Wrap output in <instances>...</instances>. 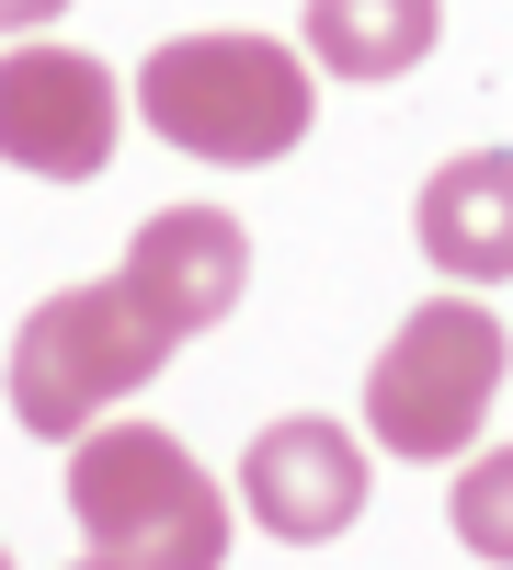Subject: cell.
Instances as JSON below:
<instances>
[{"instance_id": "cell-12", "label": "cell", "mask_w": 513, "mask_h": 570, "mask_svg": "<svg viewBox=\"0 0 513 570\" xmlns=\"http://www.w3.org/2000/svg\"><path fill=\"white\" fill-rule=\"evenodd\" d=\"M80 570H126V559H103V548H91V559H80Z\"/></svg>"}, {"instance_id": "cell-7", "label": "cell", "mask_w": 513, "mask_h": 570, "mask_svg": "<svg viewBox=\"0 0 513 570\" xmlns=\"http://www.w3.org/2000/svg\"><path fill=\"white\" fill-rule=\"evenodd\" d=\"M126 285L149 297V320L171 331H206L240 308V285H251V228L228 217V206H160L149 228L126 240Z\"/></svg>"}, {"instance_id": "cell-10", "label": "cell", "mask_w": 513, "mask_h": 570, "mask_svg": "<svg viewBox=\"0 0 513 570\" xmlns=\"http://www.w3.org/2000/svg\"><path fill=\"white\" fill-rule=\"evenodd\" d=\"M445 513H456V537H468L480 559H502V570H513V445L456 468V502H445Z\"/></svg>"}, {"instance_id": "cell-6", "label": "cell", "mask_w": 513, "mask_h": 570, "mask_svg": "<svg viewBox=\"0 0 513 570\" xmlns=\"http://www.w3.org/2000/svg\"><path fill=\"white\" fill-rule=\"evenodd\" d=\"M240 502H251L263 537L332 548L354 513H365V445L343 434V422H319V411H286V422H263V434H251V456H240Z\"/></svg>"}, {"instance_id": "cell-11", "label": "cell", "mask_w": 513, "mask_h": 570, "mask_svg": "<svg viewBox=\"0 0 513 570\" xmlns=\"http://www.w3.org/2000/svg\"><path fill=\"white\" fill-rule=\"evenodd\" d=\"M58 12H69V0H0V35H46Z\"/></svg>"}, {"instance_id": "cell-2", "label": "cell", "mask_w": 513, "mask_h": 570, "mask_svg": "<svg viewBox=\"0 0 513 570\" xmlns=\"http://www.w3.org/2000/svg\"><path fill=\"white\" fill-rule=\"evenodd\" d=\"M69 513L80 537L126 570H217L228 559V491L206 480L182 434L160 422H103L69 456Z\"/></svg>"}, {"instance_id": "cell-13", "label": "cell", "mask_w": 513, "mask_h": 570, "mask_svg": "<svg viewBox=\"0 0 513 570\" xmlns=\"http://www.w3.org/2000/svg\"><path fill=\"white\" fill-rule=\"evenodd\" d=\"M0 570H12V548H0Z\"/></svg>"}, {"instance_id": "cell-8", "label": "cell", "mask_w": 513, "mask_h": 570, "mask_svg": "<svg viewBox=\"0 0 513 570\" xmlns=\"http://www.w3.org/2000/svg\"><path fill=\"white\" fill-rule=\"evenodd\" d=\"M411 228H423L434 274H456V285H502V274H513V149L445 160V171L423 183V206H411Z\"/></svg>"}, {"instance_id": "cell-5", "label": "cell", "mask_w": 513, "mask_h": 570, "mask_svg": "<svg viewBox=\"0 0 513 570\" xmlns=\"http://www.w3.org/2000/svg\"><path fill=\"white\" fill-rule=\"evenodd\" d=\"M115 126H126V91L103 58H80V46H12L0 58V160L12 171L91 183L115 160Z\"/></svg>"}, {"instance_id": "cell-1", "label": "cell", "mask_w": 513, "mask_h": 570, "mask_svg": "<svg viewBox=\"0 0 513 570\" xmlns=\"http://www.w3.org/2000/svg\"><path fill=\"white\" fill-rule=\"evenodd\" d=\"M137 115L182 160H286L308 137V58H286L274 35H171L137 69Z\"/></svg>"}, {"instance_id": "cell-3", "label": "cell", "mask_w": 513, "mask_h": 570, "mask_svg": "<svg viewBox=\"0 0 513 570\" xmlns=\"http://www.w3.org/2000/svg\"><path fill=\"white\" fill-rule=\"evenodd\" d=\"M160 365H171V331L149 320V297H137L126 274L115 285H69L12 343V422L23 434H91V422L115 400H137Z\"/></svg>"}, {"instance_id": "cell-9", "label": "cell", "mask_w": 513, "mask_h": 570, "mask_svg": "<svg viewBox=\"0 0 513 570\" xmlns=\"http://www.w3.org/2000/svg\"><path fill=\"white\" fill-rule=\"evenodd\" d=\"M445 0H308V58L332 80H399L411 58H434Z\"/></svg>"}, {"instance_id": "cell-4", "label": "cell", "mask_w": 513, "mask_h": 570, "mask_svg": "<svg viewBox=\"0 0 513 570\" xmlns=\"http://www.w3.org/2000/svg\"><path fill=\"white\" fill-rule=\"evenodd\" d=\"M502 320L480 297H434V308H411L388 331V354L365 365V422H377V445L411 456V468H434V456H468L480 445V422L502 400Z\"/></svg>"}]
</instances>
